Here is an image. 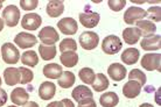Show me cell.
<instances>
[{"label": "cell", "instance_id": "cell-1", "mask_svg": "<svg viewBox=\"0 0 161 107\" xmlns=\"http://www.w3.org/2000/svg\"><path fill=\"white\" fill-rule=\"evenodd\" d=\"M123 48V42L116 35L106 36L102 42V50L108 55H116Z\"/></svg>", "mask_w": 161, "mask_h": 107}, {"label": "cell", "instance_id": "cell-2", "mask_svg": "<svg viewBox=\"0 0 161 107\" xmlns=\"http://www.w3.org/2000/svg\"><path fill=\"white\" fill-rule=\"evenodd\" d=\"M1 56L5 63L16 64L20 60V52L13 43H4L1 47Z\"/></svg>", "mask_w": 161, "mask_h": 107}, {"label": "cell", "instance_id": "cell-3", "mask_svg": "<svg viewBox=\"0 0 161 107\" xmlns=\"http://www.w3.org/2000/svg\"><path fill=\"white\" fill-rule=\"evenodd\" d=\"M39 39L42 42V44L46 45H55L57 41L60 40V35L56 32V29L52 26H47V27L42 28L39 33Z\"/></svg>", "mask_w": 161, "mask_h": 107}, {"label": "cell", "instance_id": "cell-4", "mask_svg": "<svg viewBox=\"0 0 161 107\" xmlns=\"http://www.w3.org/2000/svg\"><path fill=\"white\" fill-rule=\"evenodd\" d=\"M3 18L8 27H15L20 20V11L15 5H8L3 11Z\"/></svg>", "mask_w": 161, "mask_h": 107}, {"label": "cell", "instance_id": "cell-5", "mask_svg": "<svg viewBox=\"0 0 161 107\" xmlns=\"http://www.w3.org/2000/svg\"><path fill=\"white\" fill-rule=\"evenodd\" d=\"M99 42V36L97 33L93 32H84L80 36V44L84 50H93L96 49Z\"/></svg>", "mask_w": 161, "mask_h": 107}, {"label": "cell", "instance_id": "cell-6", "mask_svg": "<svg viewBox=\"0 0 161 107\" xmlns=\"http://www.w3.org/2000/svg\"><path fill=\"white\" fill-rule=\"evenodd\" d=\"M71 95L75 99V101H77L78 104L88 103L90 100H92L93 97L91 88H89L85 85H78V86H76L73 90V92H71Z\"/></svg>", "mask_w": 161, "mask_h": 107}, {"label": "cell", "instance_id": "cell-7", "mask_svg": "<svg viewBox=\"0 0 161 107\" xmlns=\"http://www.w3.org/2000/svg\"><path fill=\"white\" fill-rule=\"evenodd\" d=\"M160 54H146L142 56L140 61L141 67L147 71H154L160 70Z\"/></svg>", "mask_w": 161, "mask_h": 107}, {"label": "cell", "instance_id": "cell-8", "mask_svg": "<svg viewBox=\"0 0 161 107\" xmlns=\"http://www.w3.org/2000/svg\"><path fill=\"white\" fill-rule=\"evenodd\" d=\"M147 16L145 9L140 7H136V6H131V7L125 12L124 14V21L127 24H132L137 21L144 20V18Z\"/></svg>", "mask_w": 161, "mask_h": 107}, {"label": "cell", "instance_id": "cell-9", "mask_svg": "<svg viewBox=\"0 0 161 107\" xmlns=\"http://www.w3.org/2000/svg\"><path fill=\"white\" fill-rule=\"evenodd\" d=\"M37 42L36 36H34L31 33H19L14 37V43L21 49H28V48L34 47Z\"/></svg>", "mask_w": 161, "mask_h": 107}, {"label": "cell", "instance_id": "cell-10", "mask_svg": "<svg viewBox=\"0 0 161 107\" xmlns=\"http://www.w3.org/2000/svg\"><path fill=\"white\" fill-rule=\"evenodd\" d=\"M42 24V18L37 13H28L22 18L21 26L27 30H36Z\"/></svg>", "mask_w": 161, "mask_h": 107}, {"label": "cell", "instance_id": "cell-11", "mask_svg": "<svg viewBox=\"0 0 161 107\" xmlns=\"http://www.w3.org/2000/svg\"><path fill=\"white\" fill-rule=\"evenodd\" d=\"M57 27L60 29V32L64 35H74L76 34L77 29H78V24L76 20L73 18H63L62 20L58 21Z\"/></svg>", "mask_w": 161, "mask_h": 107}, {"label": "cell", "instance_id": "cell-12", "mask_svg": "<svg viewBox=\"0 0 161 107\" xmlns=\"http://www.w3.org/2000/svg\"><path fill=\"white\" fill-rule=\"evenodd\" d=\"M101 16L97 12H84L80 14V22L86 28H95L99 24Z\"/></svg>", "mask_w": 161, "mask_h": 107}, {"label": "cell", "instance_id": "cell-13", "mask_svg": "<svg viewBox=\"0 0 161 107\" xmlns=\"http://www.w3.org/2000/svg\"><path fill=\"white\" fill-rule=\"evenodd\" d=\"M141 92V85L136 80H129L127 83H125L123 86V94L129 98V99H134Z\"/></svg>", "mask_w": 161, "mask_h": 107}, {"label": "cell", "instance_id": "cell-14", "mask_svg": "<svg viewBox=\"0 0 161 107\" xmlns=\"http://www.w3.org/2000/svg\"><path fill=\"white\" fill-rule=\"evenodd\" d=\"M56 86L52 82H43L39 87V97L42 100H50L55 97Z\"/></svg>", "mask_w": 161, "mask_h": 107}, {"label": "cell", "instance_id": "cell-15", "mask_svg": "<svg viewBox=\"0 0 161 107\" xmlns=\"http://www.w3.org/2000/svg\"><path fill=\"white\" fill-rule=\"evenodd\" d=\"M136 24H137V28L139 29V32H140V36H144V39L155 35L157 26H155V24H153L152 21L140 20V21H137Z\"/></svg>", "mask_w": 161, "mask_h": 107}, {"label": "cell", "instance_id": "cell-16", "mask_svg": "<svg viewBox=\"0 0 161 107\" xmlns=\"http://www.w3.org/2000/svg\"><path fill=\"white\" fill-rule=\"evenodd\" d=\"M110 78L114 82H120L126 77V67L120 63H112L108 69Z\"/></svg>", "mask_w": 161, "mask_h": 107}, {"label": "cell", "instance_id": "cell-17", "mask_svg": "<svg viewBox=\"0 0 161 107\" xmlns=\"http://www.w3.org/2000/svg\"><path fill=\"white\" fill-rule=\"evenodd\" d=\"M29 99V94L28 92L26 91L22 87H18V88H14L11 93V100H12L13 104H15L18 106H24L28 103Z\"/></svg>", "mask_w": 161, "mask_h": 107}, {"label": "cell", "instance_id": "cell-18", "mask_svg": "<svg viewBox=\"0 0 161 107\" xmlns=\"http://www.w3.org/2000/svg\"><path fill=\"white\" fill-rule=\"evenodd\" d=\"M161 37L160 35H153L149 37H145L140 42L141 48L146 51H154V50H160L161 48Z\"/></svg>", "mask_w": 161, "mask_h": 107}, {"label": "cell", "instance_id": "cell-19", "mask_svg": "<svg viewBox=\"0 0 161 107\" xmlns=\"http://www.w3.org/2000/svg\"><path fill=\"white\" fill-rule=\"evenodd\" d=\"M64 11V3L61 0H52L49 1L46 8V12L50 18H57Z\"/></svg>", "mask_w": 161, "mask_h": 107}, {"label": "cell", "instance_id": "cell-20", "mask_svg": "<svg viewBox=\"0 0 161 107\" xmlns=\"http://www.w3.org/2000/svg\"><path fill=\"white\" fill-rule=\"evenodd\" d=\"M4 79H5V83L7 84L8 86H14V85H16L21 79L19 69H16V67H7V69H5Z\"/></svg>", "mask_w": 161, "mask_h": 107}, {"label": "cell", "instance_id": "cell-21", "mask_svg": "<svg viewBox=\"0 0 161 107\" xmlns=\"http://www.w3.org/2000/svg\"><path fill=\"white\" fill-rule=\"evenodd\" d=\"M140 32L137 27H129L123 30V40L130 45H133L139 42Z\"/></svg>", "mask_w": 161, "mask_h": 107}, {"label": "cell", "instance_id": "cell-22", "mask_svg": "<svg viewBox=\"0 0 161 107\" xmlns=\"http://www.w3.org/2000/svg\"><path fill=\"white\" fill-rule=\"evenodd\" d=\"M140 52L136 48H127L121 54V61L127 65H133L139 61Z\"/></svg>", "mask_w": 161, "mask_h": 107}, {"label": "cell", "instance_id": "cell-23", "mask_svg": "<svg viewBox=\"0 0 161 107\" xmlns=\"http://www.w3.org/2000/svg\"><path fill=\"white\" fill-rule=\"evenodd\" d=\"M62 72V67L56 63H49L43 67V75L49 79H58Z\"/></svg>", "mask_w": 161, "mask_h": 107}, {"label": "cell", "instance_id": "cell-24", "mask_svg": "<svg viewBox=\"0 0 161 107\" xmlns=\"http://www.w3.org/2000/svg\"><path fill=\"white\" fill-rule=\"evenodd\" d=\"M99 103L103 107H116L119 103V97L114 92H105L99 98Z\"/></svg>", "mask_w": 161, "mask_h": 107}, {"label": "cell", "instance_id": "cell-25", "mask_svg": "<svg viewBox=\"0 0 161 107\" xmlns=\"http://www.w3.org/2000/svg\"><path fill=\"white\" fill-rule=\"evenodd\" d=\"M39 52L43 61H52L56 57V47L55 45H46L41 43L39 45Z\"/></svg>", "mask_w": 161, "mask_h": 107}, {"label": "cell", "instance_id": "cell-26", "mask_svg": "<svg viewBox=\"0 0 161 107\" xmlns=\"http://www.w3.org/2000/svg\"><path fill=\"white\" fill-rule=\"evenodd\" d=\"M61 63L67 67H74L78 63V55L76 51L62 52L60 57Z\"/></svg>", "mask_w": 161, "mask_h": 107}, {"label": "cell", "instance_id": "cell-27", "mask_svg": "<svg viewBox=\"0 0 161 107\" xmlns=\"http://www.w3.org/2000/svg\"><path fill=\"white\" fill-rule=\"evenodd\" d=\"M109 85L110 83L106 76L103 75V73H97L95 82L92 83V88L96 92H103L109 87Z\"/></svg>", "mask_w": 161, "mask_h": 107}, {"label": "cell", "instance_id": "cell-28", "mask_svg": "<svg viewBox=\"0 0 161 107\" xmlns=\"http://www.w3.org/2000/svg\"><path fill=\"white\" fill-rule=\"evenodd\" d=\"M75 80H76V77H75V75H74L73 72L64 71L62 72V75L58 78L57 83H58V85L61 87H63V88H69V87H71L75 84Z\"/></svg>", "mask_w": 161, "mask_h": 107}, {"label": "cell", "instance_id": "cell-29", "mask_svg": "<svg viewBox=\"0 0 161 107\" xmlns=\"http://www.w3.org/2000/svg\"><path fill=\"white\" fill-rule=\"evenodd\" d=\"M21 62L25 65H28L31 67H36L39 63V57L37 54L34 50H29V51H25L21 56Z\"/></svg>", "mask_w": 161, "mask_h": 107}, {"label": "cell", "instance_id": "cell-30", "mask_svg": "<svg viewBox=\"0 0 161 107\" xmlns=\"http://www.w3.org/2000/svg\"><path fill=\"white\" fill-rule=\"evenodd\" d=\"M78 76H80V80L86 84V85H92V83L95 82V78H96V73L90 67L80 69V72H78Z\"/></svg>", "mask_w": 161, "mask_h": 107}, {"label": "cell", "instance_id": "cell-31", "mask_svg": "<svg viewBox=\"0 0 161 107\" xmlns=\"http://www.w3.org/2000/svg\"><path fill=\"white\" fill-rule=\"evenodd\" d=\"M129 79L136 80V82H138V83L142 86V85H145L146 84L147 78H146V75L141 71V70H139V69H133V70H131V72H130Z\"/></svg>", "mask_w": 161, "mask_h": 107}, {"label": "cell", "instance_id": "cell-32", "mask_svg": "<svg viewBox=\"0 0 161 107\" xmlns=\"http://www.w3.org/2000/svg\"><path fill=\"white\" fill-rule=\"evenodd\" d=\"M77 43L74 39H64L60 43V51L68 52V51H76Z\"/></svg>", "mask_w": 161, "mask_h": 107}, {"label": "cell", "instance_id": "cell-33", "mask_svg": "<svg viewBox=\"0 0 161 107\" xmlns=\"http://www.w3.org/2000/svg\"><path fill=\"white\" fill-rule=\"evenodd\" d=\"M19 72H20L21 76V84H28L34 79V73H33L32 70H28V69H26L24 67H19Z\"/></svg>", "mask_w": 161, "mask_h": 107}, {"label": "cell", "instance_id": "cell-34", "mask_svg": "<svg viewBox=\"0 0 161 107\" xmlns=\"http://www.w3.org/2000/svg\"><path fill=\"white\" fill-rule=\"evenodd\" d=\"M147 16L149 19H152L155 22H160L161 21V8L160 6H153V7H149L147 11Z\"/></svg>", "mask_w": 161, "mask_h": 107}, {"label": "cell", "instance_id": "cell-35", "mask_svg": "<svg viewBox=\"0 0 161 107\" xmlns=\"http://www.w3.org/2000/svg\"><path fill=\"white\" fill-rule=\"evenodd\" d=\"M108 5H109V7L112 9L113 12H119L125 7L126 1L125 0H109Z\"/></svg>", "mask_w": 161, "mask_h": 107}, {"label": "cell", "instance_id": "cell-36", "mask_svg": "<svg viewBox=\"0 0 161 107\" xmlns=\"http://www.w3.org/2000/svg\"><path fill=\"white\" fill-rule=\"evenodd\" d=\"M39 5L37 0H20V7L25 11H33Z\"/></svg>", "mask_w": 161, "mask_h": 107}, {"label": "cell", "instance_id": "cell-37", "mask_svg": "<svg viewBox=\"0 0 161 107\" xmlns=\"http://www.w3.org/2000/svg\"><path fill=\"white\" fill-rule=\"evenodd\" d=\"M7 99H8V95L6 93V91H5L4 88L0 87V107L4 106L5 104L7 103Z\"/></svg>", "mask_w": 161, "mask_h": 107}, {"label": "cell", "instance_id": "cell-38", "mask_svg": "<svg viewBox=\"0 0 161 107\" xmlns=\"http://www.w3.org/2000/svg\"><path fill=\"white\" fill-rule=\"evenodd\" d=\"M77 107H96V103H95V100H90L88 103H84V104H78V106Z\"/></svg>", "mask_w": 161, "mask_h": 107}, {"label": "cell", "instance_id": "cell-39", "mask_svg": "<svg viewBox=\"0 0 161 107\" xmlns=\"http://www.w3.org/2000/svg\"><path fill=\"white\" fill-rule=\"evenodd\" d=\"M61 103H62V105H63V107H75V105H74V103L71 101L70 99H63L61 100Z\"/></svg>", "mask_w": 161, "mask_h": 107}, {"label": "cell", "instance_id": "cell-40", "mask_svg": "<svg viewBox=\"0 0 161 107\" xmlns=\"http://www.w3.org/2000/svg\"><path fill=\"white\" fill-rule=\"evenodd\" d=\"M47 107H63V105L61 101H53L49 105H47Z\"/></svg>", "mask_w": 161, "mask_h": 107}, {"label": "cell", "instance_id": "cell-41", "mask_svg": "<svg viewBox=\"0 0 161 107\" xmlns=\"http://www.w3.org/2000/svg\"><path fill=\"white\" fill-rule=\"evenodd\" d=\"M24 107H39V105L35 101H28L26 105H24Z\"/></svg>", "mask_w": 161, "mask_h": 107}, {"label": "cell", "instance_id": "cell-42", "mask_svg": "<svg viewBox=\"0 0 161 107\" xmlns=\"http://www.w3.org/2000/svg\"><path fill=\"white\" fill-rule=\"evenodd\" d=\"M4 21H3V19H1V18H0V32H1V30H3V29H4Z\"/></svg>", "mask_w": 161, "mask_h": 107}, {"label": "cell", "instance_id": "cell-43", "mask_svg": "<svg viewBox=\"0 0 161 107\" xmlns=\"http://www.w3.org/2000/svg\"><path fill=\"white\" fill-rule=\"evenodd\" d=\"M139 107H153V106H152L151 104H148V103H145V104H141Z\"/></svg>", "mask_w": 161, "mask_h": 107}, {"label": "cell", "instance_id": "cell-44", "mask_svg": "<svg viewBox=\"0 0 161 107\" xmlns=\"http://www.w3.org/2000/svg\"><path fill=\"white\" fill-rule=\"evenodd\" d=\"M1 7H3V1H0V9H1Z\"/></svg>", "mask_w": 161, "mask_h": 107}, {"label": "cell", "instance_id": "cell-45", "mask_svg": "<svg viewBox=\"0 0 161 107\" xmlns=\"http://www.w3.org/2000/svg\"><path fill=\"white\" fill-rule=\"evenodd\" d=\"M8 107H18V106H15V105H12V106H8Z\"/></svg>", "mask_w": 161, "mask_h": 107}, {"label": "cell", "instance_id": "cell-46", "mask_svg": "<svg viewBox=\"0 0 161 107\" xmlns=\"http://www.w3.org/2000/svg\"><path fill=\"white\" fill-rule=\"evenodd\" d=\"M0 85H1V78H0Z\"/></svg>", "mask_w": 161, "mask_h": 107}]
</instances>
